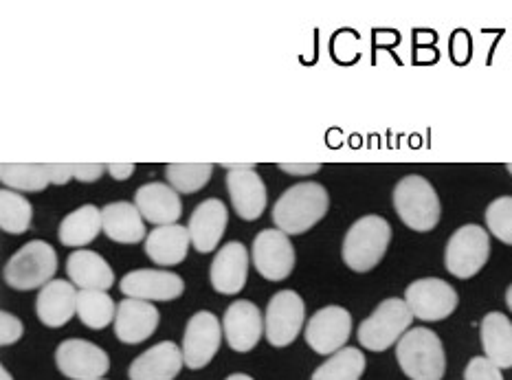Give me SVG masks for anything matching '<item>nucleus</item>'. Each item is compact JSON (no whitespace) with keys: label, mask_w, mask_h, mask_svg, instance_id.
I'll return each instance as SVG.
<instances>
[{"label":"nucleus","mask_w":512,"mask_h":380,"mask_svg":"<svg viewBox=\"0 0 512 380\" xmlns=\"http://www.w3.org/2000/svg\"><path fill=\"white\" fill-rule=\"evenodd\" d=\"M330 207V196L324 185L299 183L288 187L273 207V222L286 236H302L324 220Z\"/></svg>","instance_id":"obj_1"},{"label":"nucleus","mask_w":512,"mask_h":380,"mask_svg":"<svg viewBox=\"0 0 512 380\" xmlns=\"http://www.w3.org/2000/svg\"><path fill=\"white\" fill-rule=\"evenodd\" d=\"M396 361L409 380H442L447 372L444 345L429 328H411L396 345Z\"/></svg>","instance_id":"obj_2"},{"label":"nucleus","mask_w":512,"mask_h":380,"mask_svg":"<svg viewBox=\"0 0 512 380\" xmlns=\"http://www.w3.org/2000/svg\"><path fill=\"white\" fill-rule=\"evenodd\" d=\"M392 242V227L381 216H363L354 222L343 238V262L354 273H370L381 264Z\"/></svg>","instance_id":"obj_3"},{"label":"nucleus","mask_w":512,"mask_h":380,"mask_svg":"<svg viewBox=\"0 0 512 380\" xmlns=\"http://www.w3.org/2000/svg\"><path fill=\"white\" fill-rule=\"evenodd\" d=\"M394 209L409 229L427 233L440 222V198L425 176L409 174L394 187Z\"/></svg>","instance_id":"obj_4"},{"label":"nucleus","mask_w":512,"mask_h":380,"mask_svg":"<svg viewBox=\"0 0 512 380\" xmlns=\"http://www.w3.org/2000/svg\"><path fill=\"white\" fill-rule=\"evenodd\" d=\"M414 315L405 299L389 297L376 306L370 317L359 326V343L370 352H385L398 345L414 323Z\"/></svg>","instance_id":"obj_5"},{"label":"nucleus","mask_w":512,"mask_h":380,"mask_svg":"<svg viewBox=\"0 0 512 380\" xmlns=\"http://www.w3.org/2000/svg\"><path fill=\"white\" fill-rule=\"evenodd\" d=\"M55 271H58L55 249L47 242L33 240L9 257L3 277L14 290H36L47 286Z\"/></svg>","instance_id":"obj_6"},{"label":"nucleus","mask_w":512,"mask_h":380,"mask_svg":"<svg viewBox=\"0 0 512 380\" xmlns=\"http://www.w3.org/2000/svg\"><path fill=\"white\" fill-rule=\"evenodd\" d=\"M491 255V238L480 225H464L453 233L444 251L447 271L460 279H471L482 271Z\"/></svg>","instance_id":"obj_7"},{"label":"nucleus","mask_w":512,"mask_h":380,"mask_svg":"<svg viewBox=\"0 0 512 380\" xmlns=\"http://www.w3.org/2000/svg\"><path fill=\"white\" fill-rule=\"evenodd\" d=\"M306 321L304 299L295 290H280L273 295L266 306L264 317V337L273 348H288L295 343L297 334L302 332Z\"/></svg>","instance_id":"obj_8"},{"label":"nucleus","mask_w":512,"mask_h":380,"mask_svg":"<svg viewBox=\"0 0 512 380\" xmlns=\"http://www.w3.org/2000/svg\"><path fill=\"white\" fill-rule=\"evenodd\" d=\"M405 301L411 315L420 321H442L451 317L460 304V297L451 284L440 277H422L409 284Z\"/></svg>","instance_id":"obj_9"},{"label":"nucleus","mask_w":512,"mask_h":380,"mask_svg":"<svg viewBox=\"0 0 512 380\" xmlns=\"http://www.w3.org/2000/svg\"><path fill=\"white\" fill-rule=\"evenodd\" d=\"M352 334V315L341 306L319 308L306 323V343L308 348L321 354L332 356L348 348Z\"/></svg>","instance_id":"obj_10"},{"label":"nucleus","mask_w":512,"mask_h":380,"mask_svg":"<svg viewBox=\"0 0 512 380\" xmlns=\"http://www.w3.org/2000/svg\"><path fill=\"white\" fill-rule=\"evenodd\" d=\"M55 365L71 380H97L110 370L108 354L86 339H66L55 350Z\"/></svg>","instance_id":"obj_11"},{"label":"nucleus","mask_w":512,"mask_h":380,"mask_svg":"<svg viewBox=\"0 0 512 380\" xmlns=\"http://www.w3.org/2000/svg\"><path fill=\"white\" fill-rule=\"evenodd\" d=\"M253 264L269 282H282L295 268V247L280 229H264L253 240Z\"/></svg>","instance_id":"obj_12"},{"label":"nucleus","mask_w":512,"mask_h":380,"mask_svg":"<svg viewBox=\"0 0 512 380\" xmlns=\"http://www.w3.org/2000/svg\"><path fill=\"white\" fill-rule=\"evenodd\" d=\"M222 326L214 312L200 310L187 321L183 334V359L189 370H203L220 350Z\"/></svg>","instance_id":"obj_13"},{"label":"nucleus","mask_w":512,"mask_h":380,"mask_svg":"<svg viewBox=\"0 0 512 380\" xmlns=\"http://www.w3.org/2000/svg\"><path fill=\"white\" fill-rule=\"evenodd\" d=\"M222 330H225V339L233 352H251L264 334V319L260 315V308L247 299L233 301L225 312Z\"/></svg>","instance_id":"obj_14"},{"label":"nucleus","mask_w":512,"mask_h":380,"mask_svg":"<svg viewBox=\"0 0 512 380\" xmlns=\"http://www.w3.org/2000/svg\"><path fill=\"white\" fill-rule=\"evenodd\" d=\"M121 293L128 299H141V301H172L183 295L185 284L176 273L168 271H154V268H141V271H132L119 282Z\"/></svg>","instance_id":"obj_15"},{"label":"nucleus","mask_w":512,"mask_h":380,"mask_svg":"<svg viewBox=\"0 0 512 380\" xmlns=\"http://www.w3.org/2000/svg\"><path fill=\"white\" fill-rule=\"evenodd\" d=\"M161 315L150 301L124 299L117 306L115 337L126 345H137L148 341L159 328Z\"/></svg>","instance_id":"obj_16"},{"label":"nucleus","mask_w":512,"mask_h":380,"mask_svg":"<svg viewBox=\"0 0 512 380\" xmlns=\"http://www.w3.org/2000/svg\"><path fill=\"white\" fill-rule=\"evenodd\" d=\"M249 273V253L242 242H227L222 247L209 268V279L216 293L238 295L247 284Z\"/></svg>","instance_id":"obj_17"},{"label":"nucleus","mask_w":512,"mask_h":380,"mask_svg":"<svg viewBox=\"0 0 512 380\" xmlns=\"http://www.w3.org/2000/svg\"><path fill=\"white\" fill-rule=\"evenodd\" d=\"M227 207L218 198H207L200 203L189 218V236L198 253H211L216 251L222 236L227 229Z\"/></svg>","instance_id":"obj_18"},{"label":"nucleus","mask_w":512,"mask_h":380,"mask_svg":"<svg viewBox=\"0 0 512 380\" xmlns=\"http://www.w3.org/2000/svg\"><path fill=\"white\" fill-rule=\"evenodd\" d=\"M185 365L183 350L172 341L157 343L130 363V380H176Z\"/></svg>","instance_id":"obj_19"},{"label":"nucleus","mask_w":512,"mask_h":380,"mask_svg":"<svg viewBox=\"0 0 512 380\" xmlns=\"http://www.w3.org/2000/svg\"><path fill=\"white\" fill-rule=\"evenodd\" d=\"M135 205L141 216L154 227L176 225V220L183 214L181 198L172 185L148 183L141 185L135 194Z\"/></svg>","instance_id":"obj_20"},{"label":"nucleus","mask_w":512,"mask_h":380,"mask_svg":"<svg viewBox=\"0 0 512 380\" xmlns=\"http://www.w3.org/2000/svg\"><path fill=\"white\" fill-rule=\"evenodd\" d=\"M77 295L73 282L66 279H53L38 293L36 312L42 326L47 328H62L77 315Z\"/></svg>","instance_id":"obj_21"},{"label":"nucleus","mask_w":512,"mask_h":380,"mask_svg":"<svg viewBox=\"0 0 512 380\" xmlns=\"http://www.w3.org/2000/svg\"><path fill=\"white\" fill-rule=\"evenodd\" d=\"M227 189L236 214L253 222L266 209V185L255 170H231L227 172Z\"/></svg>","instance_id":"obj_22"},{"label":"nucleus","mask_w":512,"mask_h":380,"mask_svg":"<svg viewBox=\"0 0 512 380\" xmlns=\"http://www.w3.org/2000/svg\"><path fill=\"white\" fill-rule=\"evenodd\" d=\"M66 273L80 290H108L115 284V273L102 255L80 249L66 260Z\"/></svg>","instance_id":"obj_23"},{"label":"nucleus","mask_w":512,"mask_h":380,"mask_svg":"<svg viewBox=\"0 0 512 380\" xmlns=\"http://www.w3.org/2000/svg\"><path fill=\"white\" fill-rule=\"evenodd\" d=\"M135 203H108L102 209V225L106 236L119 244H137L146 236V225Z\"/></svg>","instance_id":"obj_24"},{"label":"nucleus","mask_w":512,"mask_h":380,"mask_svg":"<svg viewBox=\"0 0 512 380\" xmlns=\"http://www.w3.org/2000/svg\"><path fill=\"white\" fill-rule=\"evenodd\" d=\"M482 348L484 356L499 370L512 367V323L504 312H488L482 321Z\"/></svg>","instance_id":"obj_25"},{"label":"nucleus","mask_w":512,"mask_h":380,"mask_svg":"<svg viewBox=\"0 0 512 380\" xmlns=\"http://www.w3.org/2000/svg\"><path fill=\"white\" fill-rule=\"evenodd\" d=\"M189 242H192V236H189L187 227H154V231L146 238V253L154 264L176 266L187 257Z\"/></svg>","instance_id":"obj_26"},{"label":"nucleus","mask_w":512,"mask_h":380,"mask_svg":"<svg viewBox=\"0 0 512 380\" xmlns=\"http://www.w3.org/2000/svg\"><path fill=\"white\" fill-rule=\"evenodd\" d=\"M99 231H104L102 209H97L95 205H84L71 211L69 216H64L58 236L64 247L80 249L91 244L99 236Z\"/></svg>","instance_id":"obj_27"},{"label":"nucleus","mask_w":512,"mask_h":380,"mask_svg":"<svg viewBox=\"0 0 512 380\" xmlns=\"http://www.w3.org/2000/svg\"><path fill=\"white\" fill-rule=\"evenodd\" d=\"M77 317L91 330H104L115 323L117 306L106 290H80L77 295Z\"/></svg>","instance_id":"obj_28"},{"label":"nucleus","mask_w":512,"mask_h":380,"mask_svg":"<svg viewBox=\"0 0 512 380\" xmlns=\"http://www.w3.org/2000/svg\"><path fill=\"white\" fill-rule=\"evenodd\" d=\"M0 181L11 192H42L51 185L49 165L40 163H3Z\"/></svg>","instance_id":"obj_29"},{"label":"nucleus","mask_w":512,"mask_h":380,"mask_svg":"<svg viewBox=\"0 0 512 380\" xmlns=\"http://www.w3.org/2000/svg\"><path fill=\"white\" fill-rule=\"evenodd\" d=\"M365 374V356L359 348H343L321 363L310 380H361Z\"/></svg>","instance_id":"obj_30"},{"label":"nucleus","mask_w":512,"mask_h":380,"mask_svg":"<svg viewBox=\"0 0 512 380\" xmlns=\"http://www.w3.org/2000/svg\"><path fill=\"white\" fill-rule=\"evenodd\" d=\"M31 218L33 207L25 196L11 192V189L0 192V227H3L5 233L20 236V233H25L31 227Z\"/></svg>","instance_id":"obj_31"},{"label":"nucleus","mask_w":512,"mask_h":380,"mask_svg":"<svg viewBox=\"0 0 512 380\" xmlns=\"http://www.w3.org/2000/svg\"><path fill=\"white\" fill-rule=\"evenodd\" d=\"M211 174H214V165L211 163H170L165 167L168 183L178 194L200 192L209 183Z\"/></svg>","instance_id":"obj_32"},{"label":"nucleus","mask_w":512,"mask_h":380,"mask_svg":"<svg viewBox=\"0 0 512 380\" xmlns=\"http://www.w3.org/2000/svg\"><path fill=\"white\" fill-rule=\"evenodd\" d=\"M486 225L499 242L512 247V196H502L488 205Z\"/></svg>","instance_id":"obj_33"},{"label":"nucleus","mask_w":512,"mask_h":380,"mask_svg":"<svg viewBox=\"0 0 512 380\" xmlns=\"http://www.w3.org/2000/svg\"><path fill=\"white\" fill-rule=\"evenodd\" d=\"M464 380H506L502 370L493 365L486 356H473L464 370Z\"/></svg>","instance_id":"obj_34"},{"label":"nucleus","mask_w":512,"mask_h":380,"mask_svg":"<svg viewBox=\"0 0 512 380\" xmlns=\"http://www.w3.org/2000/svg\"><path fill=\"white\" fill-rule=\"evenodd\" d=\"M22 334H25V326H22V321L11 315V312L3 310L0 312V345H14L22 339Z\"/></svg>","instance_id":"obj_35"},{"label":"nucleus","mask_w":512,"mask_h":380,"mask_svg":"<svg viewBox=\"0 0 512 380\" xmlns=\"http://www.w3.org/2000/svg\"><path fill=\"white\" fill-rule=\"evenodd\" d=\"M106 172V165L102 163H73V178L82 183H95Z\"/></svg>","instance_id":"obj_36"},{"label":"nucleus","mask_w":512,"mask_h":380,"mask_svg":"<svg viewBox=\"0 0 512 380\" xmlns=\"http://www.w3.org/2000/svg\"><path fill=\"white\" fill-rule=\"evenodd\" d=\"M51 185H66L73 178V163H49Z\"/></svg>","instance_id":"obj_37"},{"label":"nucleus","mask_w":512,"mask_h":380,"mask_svg":"<svg viewBox=\"0 0 512 380\" xmlns=\"http://www.w3.org/2000/svg\"><path fill=\"white\" fill-rule=\"evenodd\" d=\"M280 170L295 176H308V174H317L321 170V165L319 163H280Z\"/></svg>","instance_id":"obj_38"},{"label":"nucleus","mask_w":512,"mask_h":380,"mask_svg":"<svg viewBox=\"0 0 512 380\" xmlns=\"http://www.w3.org/2000/svg\"><path fill=\"white\" fill-rule=\"evenodd\" d=\"M106 170L110 172V176L115 178V181H126V178L135 174V165L132 163H110V165H106Z\"/></svg>","instance_id":"obj_39"},{"label":"nucleus","mask_w":512,"mask_h":380,"mask_svg":"<svg viewBox=\"0 0 512 380\" xmlns=\"http://www.w3.org/2000/svg\"><path fill=\"white\" fill-rule=\"evenodd\" d=\"M220 167H225L227 172H231V170H253V163H244V165H240V163H222Z\"/></svg>","instance_id":"obj_40"},{"label":"nucleus","mask_w":512,"mask_h":380,"mask_svg":"<svg viewBox=\"0 0 512 380\" xmlns=\"http://www.w3.org/2000/svg\"><path fill=\"white\" fill-rule=\"evenodd\" d=\"M225 380H255V378H251L249 374H231Z\"/></svg>","instance_id":"obj_41"},{"label":"nucleus","mask_w":512,"mask_h":380,"mask_svg":"<svg viewBox=\"0 0 512 380\" xmlns=\"http://www.w3.org/2000/svg\"><path fill=\"white\" fill-rule=\"evenodd\" d=\"M506 304H508V308L512 310V284H510L508 290H506Z\"/></svg>","instance_id":"obj_42"},{"label":"nucleus","mask_w":512,"mask_h":380,"mask_svg":"<svg viewBox=\"0 0 512 380\" xmlns=\"http://www.w3.org/2000/svg\"><path fill=\"white\" fill-rule=\"evenodd\" d=\"M0 380H14V378H11V374L3 367V370H0Z\"/></svg>","instance_id":"obj_43"},{"label":"nucleus","mask_w":512,"mask_h":380,"mask_svg":"<svg viewBox=\"0 0 512 380\" xmlns=\"http://www.w3.org/2000/svg\"><path fill=\"white\" fill-rule=\"evenodd\" d=\"M506 167H508V172H510V174H512V163H508V165H506Z\"/></svg>","instance_id":"obj_44"},{"label":"nucleus","mask_w":512,"mask_h":380,"mask_svg":"<svg viewBox=\"0 0 512 380\" xmlns=\"http://www.w3.org/2000/svg\"><path fill=\"white\" fill-rule=\"evenodd\" d=\"M97 380H106V378H97Z\"/></svg>","instance_id":"obj_45"}]
</instances>
